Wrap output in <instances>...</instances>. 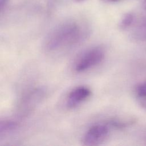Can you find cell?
I'll list each match as a JSON object with an SVG mask.
<instances>
[{"mask_svg": "<svg viewBox=\"0 0 146 146\" xmlns=\"http://www.w3.org/2000/svg\"><path fill=\"white\" fill-rule=\"evenodd\" d=\"M86 30L75 22H65L52 30L46 39L44 47L50 52L76 46L86 36Z\"/></svg>", "mask_w": 146, "mask_h": 146, "instance_id": "obj_1", "label": "cell"}, {"mask_svg": "<svg viewBox=\"0 0 146 146\" xmlns=\"http://www.w3.org/2000/svg\"><path fill=\"white\" fill-rule=\"evenodd\" d=\"M105 52L100 46L92 47L84 52L77 59L74 70L77 72H84L99 64L104 59Z\"/></svg>", "mask_w": 146, "mask_h": 146, "instance_id": "obj_2", "label": "cell"}, {"mask_svg": "<svg viewBox=\"0 0 146 146\" xmlns=\"http://www.w3.org/2000/svg\"><path fill=\"white\" fill-rule=\"evenodd\" d=\"M109 125L97 124L91 127L84 133L82 142L87 146L98 145L103 142L109 133Z\"/></svg>", "mask_w": 146, "mask_h": 146, "instance_id": "obj_3", "label": "cell"}, {"mask_svg": "<svg viewBox=\"0 0 146 146\" xmlns=\"http://www.w3.org/2000/svg\"><path fill=\"white\" fill-rule=\"evenodd\" d=\"M44 96V91L41 88L34 90L26 95L21 100L18 111L22 115L30 112L39 103Z\"/></svg>", "mask_w": 146, "mask_h": 146, "instance_id": "obj_4", "label": "cell"}, {"mask_svg": "<svg viewBox=\"0 0 146 146\" xmlns=\"http://www.w3.org/2000/svg\"><path fill=\"white\" fill-rule=\"evenodd\" d=\"M90 89L85 86H79L73 89L68 95L66 106L69 109L74 108L91 95Z\"/></svg>", "mask_w": 146, "mask_h": 146, "instance_id": "obj_5", "label": "cell"}, {"mask_svg": "<svg viewBox=\"0 0 146 146\" xmlns=\"http://www.w3.org/2000/svg\"><path fill=\"white\" fill-rule=\"evenodd\" d=\"M17 127V124L16 122L11 120H3L1 121L0 124V136L2 137L3 136L6 135L9 132L13 131Z\"/></svg>", "mask_w": 146, "mask_h": 146, "instance_id": "obj_6", "label": "cell"}, {"mask_svg": "<svg viewBox=\"0 0 146 146\" xmlns=\"http://www.w3.org/2000/svg\"><path fill=\"white\" fill-rule=\"evenodd\" d=\"M133 21V15L131 13H126L121 18L119 26L120 29L125 30L131 25Z\"/></svg>", "mask_w": 146, "mask_h": 146, "instance_id": "obj_7", "label": "cell"}, {"mask_svg": "<svg viewBox=\"0 0 146 146\" xmlns=\"http://www.w3.org/2000/svg\"><path fill=\"white\" fill-rule=\"evenodd\" d=\"M136 96L137 100L140 106L146 108V93L136 94Z\"/></svg>", "mask_w": 146, "mask_h": 146, "instance_id": "obj_8", "label": "cell"}, {"mask_svg": "<svg viewBox=\"0 0 146 146\" xmlns=\"http://www.w3.org/2000/svg\"><path fill=\"white\" fill-rule=\"evenodd\" d=\"M136 94L146 93V82L139 85L136 89Z\"/></svg>", "mask_w": 146, "mask_h": 146, "instance_id": "obj_9", "label": "cell"}, {"mask_svg": "<svg viewBox=\"0 0 146 146\" xmlns=\"http://www.w3.org/2000/svg\"><path fill=\"white\" fill-rule=\"evenodd\" d=\"M9 0H0V8L2 10L7 3Z\"/></svg>", "mask_w": 146, "mask_h": 146, "instance_id": "obj_10", "label": "cell"}, {"mask_svg": "<svg viewBox=\"0 0 146 146\" xmlns=\"http://www.w3.org/2000/svg\"><path fill=\"white\" fill-rule=\"evenodd\" d=\"M101 1L105 2V3H111V2H117L120 0H100Z\"/></svg>", "mask_w": 146, "mask_h": 146, "instance_id": "obj_11", "label": "cell"}, {"mask_svg": "<svg viewBox=\"0 0 146 146\" xmlns=\"http://www.w3.org/2000/svg\"><path fill=\"white\" fill-rule=\"evenodd\" d=\"M143 8L146 10V0H140Z\"/></svg>", "mask_w": 146, "mask_h": 146, "instance_id": "obj_12", "label": "cell"}, {"mask_svg": "<svg viewBox=\"0 0 146 146\" xmlns=\"http://www.w3.org/2000/svg\"><path fill=\"white\" fill-rule=\"evenodd\" d=\"M75 1H76V2H83V1H84V0H74Z\"/></svg>", "mask_w": 146, "mask_h": 146, "instance_id": "obj_13", "label": "cell"}]
</instances>
